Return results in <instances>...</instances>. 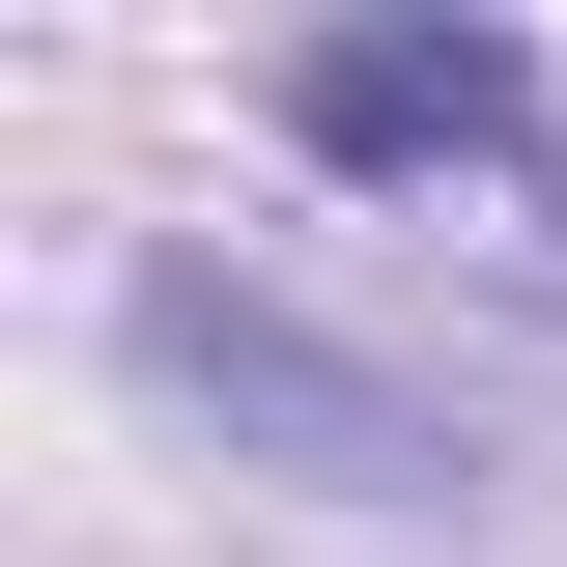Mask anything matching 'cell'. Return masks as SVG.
Masks as SVG:
<instances>
[{
	"mask_svg": "<svg viewBox=\"0 0 567 567\" xmlns=\"http://www.w3.org/2000/svg\"><path fill=\"white\" fill-rule=\"evenodd\" d=\"M284 142H312V171H369V199L511 171V199L567 227V85L511 58V29H312V58H284Z\"/></svg>",
	"mask_w": 567,
	"mask_h": 567,
	"instance_id": "obj_2",
	"label": "cell"
},
{
	"mask_svg": "<svg viewBox=\"0 0 567 567\" xmlns=\"http://www.w3.org/2000/svg\"><path fill=\"white\" fill-rule=\"evenodd\" d=\"M114 369L199 398L227 454H284V483H341V511H483V425L425 398V369H369L341 312L227 284V256H142V284H114Z\"/></svg>",
	"mask_w": 567,
	"mask_h": 567,
	"instance_id": "obj_1",
	"label": "cell"
}]
</instances>
